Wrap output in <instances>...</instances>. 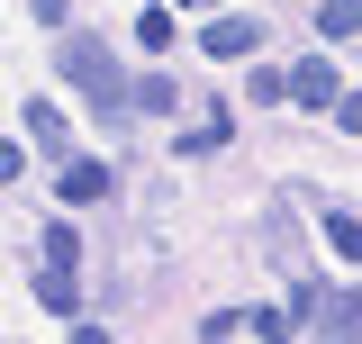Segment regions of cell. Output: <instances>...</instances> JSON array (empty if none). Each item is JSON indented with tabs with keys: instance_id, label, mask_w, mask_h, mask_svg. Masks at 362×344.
Returning <instances> with one entry per match:
<instances>
[{
	"instance_id": "1",
	"label": "cell",
	"mask_w": 362,
	"mask_h": 344,
	"mask_svg": "<svg viewBox=\"0 0 362 344\" xmlns=\"http://www.w3.org/2000/svg\"><path fill=\"white\" fill-rule=\"evenodd\" d=\"M54 64H64V82H73V91H90V109H127V64H118L100 37H64Z\"/></svg>"
},
{
	"instance_id": "2",
	"label": "cell",
	"mask_w": 362,
	"mask_h": 344,
	"mask_svg": "<svg viewBox=\"0 0 362 344\" xmlns=\"http://www.w3.org/2000/svg\"><path fill=\"white\" fill-rule=\"evenodd\" d=\"M199 45H209L218 64H245V55L263 45V18H245V9H226V18H209V28H199Z\"/></svg>"
},
{
	"instance_id": "3",
	"label": "cell",
	"mask_w": 362,
	"mask_h": 344,
	"mask_svg": "<svg viewBox=\"0 0 362 344\" xmlns=\"http://www.w3.org/2000/svg\"><path fill=\"white\" fill-rule=\"evenodd\" d=\"M335 64H326V55H308V64H299V73H281V100H299V109H326V100H335Z\"/></svg>"
},
{
	"instance_id": "4",
	"label": "cell",
	"mask_w": 362,
	"mask_h": 344,
	"mask_svg": "<svg viewBox=\"0 0 362 344\" xmlns=\"http://www.w3.org/2000/svg\"><path fill=\"white\" fill-rule=\"evenodd\" d=\"M37 308H45V317H82V281L45 263V272H37Z\"/></svg>"
},
{
	"instance_id": "5",
	"label": "cell",
	"mask_w": 362,
	"mask_h": 344,
	"mask_svg": "<svg viewBox=\"0 0 362 344\" xmlns=\"http://www.w3.org/2000/svg\"><path fill=\"white\" fill-rule=\"evenodd\" d=\"M18 127H28V145H37V154H64V145H73L64 109H45V100H28V118H18Z\"/></svg>"
},
{
	"instance_id": "6",
	"label": "cell",
	"mask_w": 362,
	"mask_h": 344,
	"mask_svg": "<svg viewBox=\"0 0 362 344\" xmlns=\"http://www.w3.org/2000/svg\"><path fill=\"white\" fill-rule=\"evenodd\" d=\"M109 181H118L109 164H64V200H73V209H90V200H109Z\"/></svg>"
},
{
	"instance_id": "7",
	"label": "cell",
	"mask_w": 362,
	"mask_h": 344,
	"mask_svg": "<svg viewBox=\"0 0 362 344\" xmlns=\"http://www.w3.org/2000/svg\"><path fill=\"white\" fill-rule=\"evenodd\" d=\"M127 109H154V118H173V109H181V82H173V73H145V82H127Z\"/></svg>"
},
{
	"instance_id": "8",
	"label": "cell",
	"mask_w": 362,
	"mask_h": 344,
	"mask_svg": "<svg viewBox=\"0 0 362 344\" xmlns=\"http://www.w3.org/2000/svg\"><path fill=\"white\" fill-rule=\"evenodd\" d=\"M354 28H362V0H326L317 9V37L326 45H354Z\"/></svg>"
},
{
	"instance_id": "9",
	"label": "cell",
	"mask_w": 362,
	"mask_h": 344,
	"mask_svg": "<svg viewBox=\"0 0 362 344\" xmlns=\"http://www.w3.org/2000/svg\"><path fill=\"white\" fill-rule=\"evenodd\" d=\"M136 37L154 45V55H163V45L181 37V18H173V0H154V9H136Z\"/></svg>"
},
{
	"instance_id": "10",
	"label": "cell",
	"mask_w": 362,
	"mask_h": 344,
	"mask_svg": "<svg viewBox=\"0 0 362 344\" xmlns=\"http://www.w3.org/2000/svg\"><path fill=\"white\" fill-rule=\"evenodd\" d=\"M37 245H45V263H54V272H82V236H73V227H45Z\"/></svg>"
},
{
	"instance_id": "11",
	"label": "cell",
	"mask_w": 362,
	"mask_h": 344,
	"mask_svg": "<svg viewBox=\"0 0 362 344\" xmlns=\"http://www.w3.org/2000/svg\"><path fill=\"white\" fill-rule=\"evenodd\" d=\"M308 308H317V299H308ZM317 326H326V336H354V326H362V299H354V290L326 299V308H317Z\"/></svg>"
},
{
	"instance_id": "12",
	"label": "cell",
	"mask_w": 362,
	"mask_h": 344,
	"mask_svg": "<svg viewBox=\"0 0 362 344\" xmlns=\"http://www.w3.org/2000/svg\"><path fill=\"white\" fill-rule=\"evenodd\" d=\"M218 145H226V109H218V118H199V127L181 136V154H218Z\"/></svg>"
},
{
	"instance_id": "13",
	"label": "cell",
	"mask_w": 362,
	"mask_h": 344,
	"mask_svg": "<svg viewBox=\"0 0 362 344\" xmlns=\"http://www.w3.org/2000/svg\"><path fill=\"white\" fill-rule=\"evenodd\" d=\"M354 236H362L354 209H326V245H335V254H354Z\"/></svg>"
},
{
	"instance_id": "14",
	"label": "cell",
	"mask_w": 362,
	"mask_h": 344,
	"mask_svg": "<svg viewBox=\"0 0 362 344\" xmlns=\"http://www.w3.org/2000/svg\"><path fill=\"white\" fill-rule=\"evenodd\" d=\"M18 172H28V145H9V136H0V190H9Z\"/></svg>"
},
{
	"instance_id": "15",
	"label": "cell",
	"mask_w": 362,
	"mask_h": 344,
	"mask_svg": "<svg viewBox=\"0 0 362 344\" xmlns=\"http://www.w3.org/2000/svg\"><path fill=\"white\" fill-rule=\"evenodd\" d=\"M37 9V28H64V0H28Z\"/></svg>"
}]
</instances>
